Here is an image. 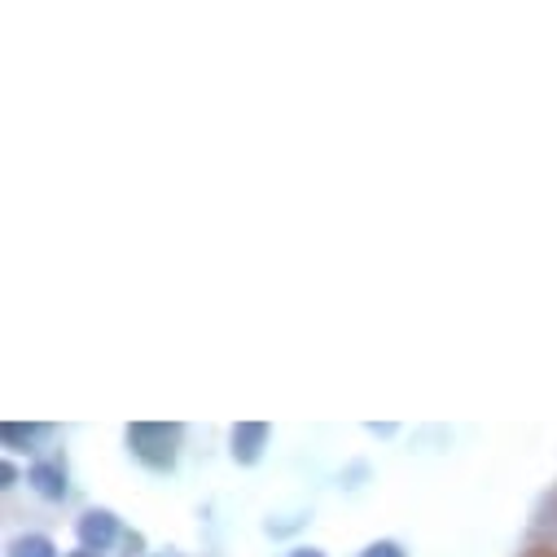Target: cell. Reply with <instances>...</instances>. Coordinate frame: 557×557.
<instances>
[{
	"mask_svg": "<svg viewBox=\"0 0 557 557\" xmlns=\"http://www.w3.org/2000/svg\"><path fill=\"white\" fill-rule=\"evenodd\" d=\"M268 426L263 422H242V426H233V435H228V444H233V461L237 466H255L259 457H263V448H268Z\"/></svg>",
	"mask_w": 557,
	"mask_h": 557,
	"instance_id": "3957f363",
	"label": "cell"
},
{
	"mask_svg": "<svg viewBox=\"0 0 557 557\" xmlns=\"http://www.w3.org/2000/svg\"><path fill=\"white\" fill-rule=\"evenodd\" d=\"M27 479H32V487H36L45 500H66V470H62L58 461H36V466L27 470Z\"/></svg>",
	"mask_w": 557,
	"mask_h": 557,
	"instance_id": "277c9868",
	"label": "cell"
},
{
	"mask_svg": "<svg viewBox=\"0 0 557 557\" xmlns=\"http://www.w3.org/2000/svg\"><path fill=\"white\" fill-rule=\"evenodd\" d=\"M75 535H79V548H84V553H106V548H114V540L123 535V522H119L110 509H88V513H79Z\"/></svg>",
	"mask_w": 557,
	"mask_h": 557,
	"instance_id": "7a4b0ae2",
	"label": "cell"
},
{
	"mask_svg": "<svg viewBox=\"0 0 557 557\" xmlns=\"http://www.w3.org/2000/svg\"><path fill=\"white\" fill-rule=\"evenodd\" d=\"M127 453L154 474H172L181 461V444H185V426L176 422H136L127 426Z\"/></svg>",
	"mask_w": 557,
	"mask_h": 557,
	"instance_id": "6da1fadb",
	"label": "cell"
},
{
	"mask_svg": "<svg viewBox=\"0 0 557 557\" xmlns=\"http://www.w3.org/2000/svg\"><path fill=\"white\" fill-rule=\"evenodd\" d=\"M290 557H325V553L312 548V544H299V548H290Z\"/></svg>",
	"mask_w": 557,
	"mask_h": 557,
	"instance_id": "52a82bcc",
	"label": "cell"
},
{
	"mask_svg": "<svg viewBox=\"0 0 557 557\" xmlns=\"http://www.w3.org/2000/svg\"><path fill=\"white\" fill-rule=\"evenodd\" d=\"M66 557H101V553H84V548H79V553H66Z\"/></svg>",
	"mask_w": 557,
	"mask_h": 557,
	"instance_id": "ba28073f",
	"label": "cell"
},
{
	"mask_svg": "<svg viewBox=\"0 0 557 557\" xmlns=\"http://www.w3.org/2000/svg\"><path fill=\"white\" fill-rule=\"evenodd\" d=\"M360 557H408L395 540H373V544H364V553Z\"/></svg>",
	"mask_w": 557,
	"mask_h": 557,
	"instance_id": "8992f818",
	"label": "cell"
},
{
	"mask_svg": "<svg viewBox=\"0 0 557 557\" xmlns=\"http://www.w3.org/2000/svg\"><path fill=\"white\" fill-rule=\"evenodd\" d=\"M10 557H62V553H58V544L49 535L27 531V535H14L10 540Z\"/></svg>",
	"mask_w": 557,
	"mask_h": 557,
	"instance_id": "5b68a950",
	"label": "cell"
}]
</instances>
